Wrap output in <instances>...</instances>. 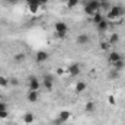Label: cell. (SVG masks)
Segmentation results:
<instances>
[{
    "instance_id": "6da1fadb",
    "label": "cell",
    "mask_w": 125,
    "mask_h": 125,
    "mask_svg": "<svg viewBox=\"0 0 125 125\" xmlns=\"http://www.w3.org/2000/svg\"><path fill=\"white\" fill-rule=\"evenodd\" d=\"M122 16H125V7L121 4H112V7L106 12L105 18L109 21V22H114L116 19H121Z\"/></svg>"
},
{
    "instance_id": "9a60e30c",
    "label": "cell",
    "mask_w": 125,
    "mask_h": 125,
    "mask_svg": "<svg viewBox=\"0 0 125 125\" xmlns=\"http://www.w3.org/2000/svg\"><path fill=\"white\" fill-rule=\"evenodd\" d=\"M103 19H105V16L102 15V12H96V13H94L93 16H92V21H93V23H94V25L100 23V22H102Z\"/></svg>"
},
{
    "instance_id": "d4e9b609",
    "label": "cell",
    "mask_w": 125,
    "mask_h": 125,
    "mask_svg": "<svg viewBox=\"0 0 125 125\" xmlns=\"http://www.w3.org/2000/svg\"><path fill=\"white\" fill-rule=\"evenodd\" d=\"M118 73H119V71H116V70H112V71L109 73V76H108V77H109L111 80H112V79H116V77H118Z\"/></svg>"
},
{
    "instance_id": "30bf717a",
    "label": "cell",
    "mask_w": 125,
    "mask_h": 125,
    "mask_svg": "<svg viewBox=\"0 0 125 125\" xmlns=\"http://www.w3.org/2000/svg\"><path fill=\"white\" fill-rule=\"evenodd\" d=\"M96 28H97V31L99 32H105V31H108V29L111 28V22H109L108 19H103L100 23L96 25Z\"/></svg>"
},
{
    "instance_id": "8992f818",
    "label": "cell",
    "mask_w": 125,
    "mask_h": 125,
    "mask_svg": "<svg viewBox=\"0 0 125 125\" xmlns=\"http://www.w3.org/2000/svg\"><path fill=\"white\" fill-rule=\"evenodd\" d=\"M67 71H68V74H70L71 77H76V76H79V74H80V71H82V68H80V64H79V62H71Z\"/></svg>"
},
{
    "instance_id": "1f68e13d",
    "label": "cell",
    "mask_w": 125,
    "mask_h": 125,
    "mask_svg": "<svg viewBox=\"0 0 125 125\" xmlns=\"http://www.w3.org/2000/svg\"><path fill=\"white\" fill-rule=\"evenodd\" d=\"M7 1H9L10 4H15V3H18V0H7Z\"/></svg>"
},
{
    "instance_id": "ffe728a7",
    "label": "cell",
    "mask_w": 125,
    "mask_h": 125,
    "mask_svg": "<svg viewBox=\"0 0 125 125\" xmlns=\"http://www.w3.org/2000/svg\"><path fill=\"white\" fill-rule=\"evenodd\" d=\"M39 7H41V6H38V4H28V10L31 12L32 15L38 13V12H39Z\"/></svg>"
},
{
    "instance_id": "44dd1931",
    "label": "cell",
    "mask_w": 125,
    "mask_h": 125,
    "mask_svg": "<svg viewBox=\"0 0 125 125\" xmlns=\"http://www.w3.org/2000/svg\"><path fill=\"white\" fill-rule=\"evenodd\" d=\"M13 60H15V62H16V64H22V62H23V60H25V55L19 52V54H16V55L13 57Z\"/></svg>"
},
{
    "instance_id": "277c9868",
    "label": "cell",
    "mask_w": 125,
    "mask_h": 125,
    "mask_svg": "<svg viewBox=\"0 0 125 125\" xmlns=\"http://www.w3.org/2000/svg\"><path fill=\"white\" fill-rule=\"evenodd\" d=\"M70 118H71V114H70L68 111H61V112H60V115H58V118H57V119H54V125L65 124Z\"/></svg>"
},
{
    "instance_id": "ba28073f",
    "label": "cell",
    "mask_w": 125,
    "mask_h": 125,
    "mask_svg": "<svg viewBox=\"0 0 125 125\" xmlns=\"http://www.w3.org/2000/svg\"><path fill=\"white\" fill-rule=\"evenodd\" d=\"M122 57H121V54L118 52V51H111L109 52V55H108V62L112 65L114 62H116V61H119Z\"/></svg>"
},
{
    "instance_id": "9c48e42d",
    "label": "cell",
    "mask_w": 125,
    "mask_h": 125,
    "mask_svg": "<svg viewBox=\"0 0 125 125\" xmlns=\"http://www.w3.org/2000/svg\"><path fill=\"white\" fill-rule=\"evenodd\" d=\"M48 58H50V54H48L47 51H38V52H36V55H35L36 62H45Z\"/></svg>"
},
{
    "instance_id": "8fae6325",
    "label": "cell",
    "mask_w": 125,
    "mask_h": 125,
    "mask_svg": "<svg viewBox=\"0 0 125 125\" xmlns=\"http://www.w3.org/2000/svg\"><path fill=\"white\" fill-rule=\"evenodd\" d=\"M26 99H28V102H31V103L38 102V99H39V92L29 90V92H28V94H26Z\"/></svg>"
},
{
    "instance_id": "e0dca14e",
    "label": "cell",
    "mask_w": 125,
    "mask_h": 125,
    "mask_svg": "<svg viewBox=\"0 0 125 125\" xmlns=\"http://www.w3.org/2000/svg\"><path fill=\"white\" fill-rule=\"evenodd\" d=\"M33 121H35V118H33V115H32L31 112H28V114L23 115V122H25V124L31 125V124H33Z\"/></svg>"
},
{
    "instance_id": "cb8c5ba5",
    "label": "cell",
    "mask_w": 125,
    "mask_h": 125,
    "mask_svg": "<svg viewBox=\"0 0 125 125\" xmlns=\"http://www.w3.org/2000/svg\"><path fill=\"white\" fill-rule=\"evenodd\" d=\"M79 3H80V0H67V7L68 9H74Z\"/></svg>"
},
{
    "instance_id": "7c38bea8",
    "label": "cell",
    "mask_w": 125,
    "mask_h": 125,
    "mask_svg": "<svg viewBox=\"0 0 125 125\" xmlns=\"http://www.w3.org/2000/svg\"><path fill=\"white\" fill-rule=\"evenodd\" d=\"M86 4L90 6L94 12H102V10H100V0H89Z\"/></svg>"
},
{
    "instance_id": "5bb4252c",
    "label": "cell",
    "mask_w": 125,
    "mask_h": 125,
    "mask_svg": "<svg viewBox=\"0 0 125 125\" xmlns=\"http://www.w3.org/2000/svg\"><path fill=\"white\" fill-rule=\"evenodd\" d=\"M119 39H121L119 33L114 32V33H111V35H109V39H108V42H109L111 45H115V44H118V42H119Z\"/></svg>"
},
{
    "instance_id": "ac0fdd59",
    "label": "cell",
    "mask_w": 125,
    "mask_h": 125,
    "mask_svg": "<svg viewBox=\"0 0 125 125\" xmlns=\"http://www.w3.org/2000/svg\"><path fill=\"white\" fill-rule=\"evenodd\" d=\"M112 65H114V70H116V71H121V70H124V67H125V61L121 58L119 61L114 62Z\"/></svg>"
},
{
    "instance_id": "d6986e66",
    "label": "cell",
    "mask_w": 125,
    "mask_h": 125,
    "mask_svg": "<svg viewBox=\"0 0 125 125\" xmlns=\"http://www.w3.org/2000/svg\"><path fill=\"white\" fill-rule=\"evenodd\" d=\"M94 109H96V103H94V102H87V103L84 105V111L89 112V114L94 112Z\"/></svg>"
},
{
    "instance_id": "f1b7e54d",
    "label": "cell",
    "mask_w": 125,
    "mask_h": 125,
    "mask_svg": "<svg viewBox=\"0 0 125 125\" xmlns=\"http://www.w3.org/2000/svg\"><path fill=\"white\" fill-rule=\"evenodd\" d=\"M7 116H9L7 111H0V119H6Z\"/></svg>"
},
{
    "instance_id": "484cf974",
    "label": "cell",
    "mask_w": 125,
    "mask_h": 125,
    "mask_svg": "<svg viewBox=\"0 0 125 125\" xmlns=\"http://www.w3.org/2000/svg\"><path fill=\"white\" fill-rule=\"evenodd\" d=\"M9 86H19V80L18 79H10L9 80Z\"/></svg>"
},
{
    "instance_id": "f546056e",
    "label": "cell",
    "mask_w": 125,
    "mask_h": 125,
    "mask_svg": "<svg viewBox=\"0 0 125 125\" xmlns=\"http://www.w3.org/2000/svg\"><path fill=\"white\" fill-rule=\"evenodd\" d=\"M0 111H7V105L4 102H0Z\"/></svg>"
},
{
    "instance_id": "d6a6232c",
    "label": "cell",
    "mask_w": 125,
    "mask_h": 125,
    "mask_svg": "<svg viewBox=\"0 0 125 125\" xmlns=\"http://www.w3.org/2000/svg\"><path fill=\"white\" fill-rule=\"evenodd\" d=\"M48 1H50V0H41V4H42V6H44V4H47V3H48Z\"/></svg>"
},
{
    "instance_id": "5b68a950",
    "label": "cell",
    "mask_w": 125,
    "mask_h": 125,
    "mask_svg": "<svg viewBox=\"0 0 125 125\" xmlns=\"http://www.w3.org/2000/svg\"><path fill=\"white\" fill-rule=\"evenodd\" d=\"M42 87V84H41V82L36 79V77H33L32 76L31 79H29V83H28V89L29 90H35V92H39V89Z\"/></svg>"
},
{
    "instance_id": "2e32d148",
    "label": "cell",
    "mask_w": 125,
    "mask_h": 125,
    "mask_svg": "<svg viewBox=\"0 0 125 125\" xmlns=\"http://www.w3.org/2000/svg\"><path fill=\"white\" fill-rule=\"evenodd\" d=\"M111 7H112V4H111V1H109V0H100V10L108 12Z\"/></svg>"
},
{
    "instance_id": "4316f807",
    "label": "cell",
    "mask_w": 125,
    "mask_h": 125,
    "mask_svg": "<svg viewBox=\"0 0 125 125\" xmlns=\"http://www.w3.org/2000/svg\"><path fill=\"white\" fill-rule=\"evenodd\" d=\"M26 4H38V6H42L41 4V0H26Z\"/></svg>"
},
{
    "instance_id": "603a6c76",
    "label": "cell",
    "mask_w": 125,
    "mask_h": 125,
    "mask_svg": "<svg viewBox=\"0 0 125 125\" xmlns=\"http://www.w3.org/2000/svg\"><path fill=\"white\" fill-rule=\"evenodd\" d=\"M83 10H84V13H86L87 16H93L94 13H96V12H94L93 9H92L90 6H87V4H84V7H83Z\"/></svg>"
},
{
    "instance_id": "83f0119b",
    "label": "cell",
    "mask_w": 125,
    "mask_h": 125,
    "mask_svg": "<svg viewBox=\"0 0 125 125\" xmlns=\"http://www.w3.org/2000/svg\"><path fill=\"white\" fill-rule=\"evenodd\" d=\"M108 102H109V105H115V103H116V100H115V96H114V94H109V97H108Z\"/></svg>"
},
{
    "instance_id": "52a82bcc",
    "label": "cell",
    "mask_w": 125,
    "mask_h": 125,
    "mask_svg": "<svg viewBox=\"0 0 125 125\" xmlns=\"http://www.w3.org/2000/svg\"><path fill=\"white\" fill-rule=\"evenodd\" d=\"M76 42H77L79 45H87V44L90 42V36H89L87 33H80V35H77Z\"/></svg>"
},
{
    "instance_id": "3957f363",
    "label": "cell",
    "mask_w": 125,
    "mask_h": 125,
    "mask_svg": "<svg viewBox=\"0 0 125 125\" xmlns=\"http://www.w3.org/2000/svg\"><path fill=\"white\" fill-rule=\"evenodd\" d=\"M41 84H42V87H44L45 90L51 92L52 87H54V76H52V74H44Z\"/></svg>"
},
{
    "instance_id": "4fadbf2b",
    "label": "cell",
    "mask_w": 125,
    "mask_h": 125,
    "mask_svg": "<svg viewBox=\"0 0 125 125\" xmlns=\"http://www.w3.org/2000/svg\"><path fill=\"white\" fill-rule=\"evenodd\" d=\"M74 89H76V92H77V93H83V92H86L87 84H86V82H77V83H76V86H74Z\"/></svg>"
},
{
    "instance_id": "7a4b0ae2",
    "label": "cell",
    "mask_w": 125,
    "mask_h": 125,
    "mask_svg": "<svg viewBox=\"0 0 125 125\" xmlns=\"http://www.w3.org/2000/svg\"><path fill=\"white\" fill-rule=\"evenodd\" d=\"M54 29H55V35H57L58 38L64 39V38L67 36V32H68V25H67L65 22H55Z\"/></svg>"
},
{
    "instance_id": "7402d4cb",
    "label": "cell",
    "mask_w": 125,
    "mask_h": 125,
    "mask_svg": "<svg viewBox=\"0 0 125 125\" xmlns=\"http://www.w3.org/2000/svg\"><path fill=\"white\" fill-rule=\"evenodd\" d=\"M0 87H9V79L4 76H0Z\"/></svg>"
},
{
    "instance_id": "4dcf8cb0",
    "label": "cell",
    "mask_w": 125,
    "mask_h": 125,
    "mask_svg": "<svg viewBox=\"0 0 125 125\" xmlns=\"http://www.w3.org/2000/svg\"><path fill=\"white\" fill-rule=\"evenodd\" d=\"M57 74L58 76H62L64 74V68H57Z\"/></svg>"
}]
</instances>
